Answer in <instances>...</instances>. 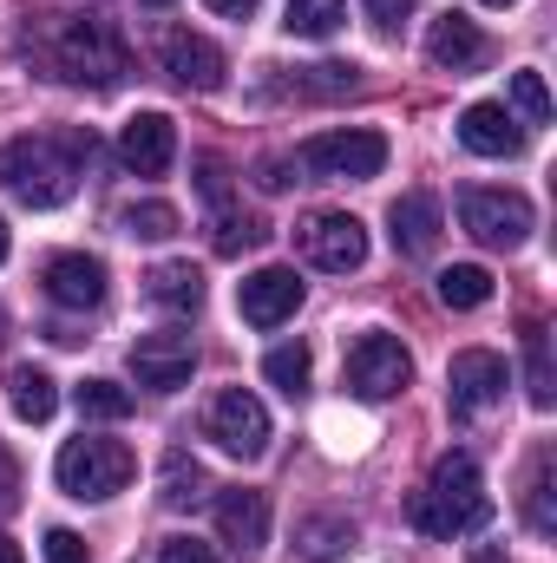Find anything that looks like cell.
<instances>
[{
  "label": "cell",
  "instance_id": "cell-18",
  "mask_svg": "<svg viewBox=\"0 0 557 563\" xmlns=\"http://www.w3.org/2000/svg\"><path fill=\"white\" fill-rule=\"evenodd\" d=\"M439 197H426V190H407V197H394L387 203V236H394V250L401 256H433L439 250Z\"/></svg>",
  "mask_w": 557,
  "mask_h": 563
},
{
  "label": "cell",
  "instance_id": "cell-31",
  "mask_svg": "<svg viewBox=\"0 0 557 563\" xmlns=\"http://www.w3.org/2000/svg\"><path fill=\"white\" fill-rule=\"evenodd\" d=\"M139 400H132V387H119V380H86L79 387V413L86 420H125Z\"/></svg>",
  "mask_w": 557,
  "mask_h": 563
},
{
  "label": "cell",
  "instance_id": "cell-19",
  "mask_svg": "<svg viewBox=\"0 0 557 563\" xmlns=\"http://www.w3.org/2000/svg\"><path fill=\"white\" fill-rule=\"evenodd\" d=\"M485 33L466 20V13H439L433 26H426V59L439 66V73H472V66H485Z\"/></svg>",
  "mask_w": 557,
  "mask_h": 563
},
{
  "label": "cell",
  "instance_id": "cell-4",
  "mask_svg": "<svg viewBox=\"0 0 557 563\" xmlns=\"http://www.w3.org/2000/svg\"><path fill=\"white\" fill-rule=\"evenodd\" d=\"M53 478H59L66 498H79V505H106V498H119V492L139 478V452L119 445V439H86V432H79V439L59 445Z\"/></svg>",
  "mask_w": 557,
  "mask_h": 563
},
{
  "label": "cell",
  "instance_id": "cell-22",
  "mask_svg": "<svg viewBox=\"0 0 557 563\" xmlns=\"http://www.w3.org/2000/svg\"><path fill=\"white\" fill-rule=\"evenodd\" d=\"M210 492V478H204V465L177 445V452H164V472H157V498L171 505V511H184V505H197Z\"/></svg>",
  "mask_w": 557,
  "mask_h": 563
},
{
  "label": "cell",
  "instance_id": "cell-40",
  "mask_svg": "<svg viewBox=\"0 0 557 563\" xmlns=\"http://www.w3.org/2000/svg\"><path fill=\"white\" fill-rule=\"evenodd\" d=\"M0 263H7V223H0Z\"/></svg>",
  "mask_w": 557,
  "mask_h": 563
},
{
  "label": "cell",
  "instance_id": "cell-14",
  "mask_svg": "<svg viewBox=\"0 0 557 563\" xmlns=\"http://www.w3.org/2000/svg\"><path fill=\"white\" fill-rule=\"evenodd\" d=\"M217 538H223L237 558L263 551V544H270V498H263V492H250V485L217 492Z\"/></svg>",
  "mask_w": 557,
  "mask_h": 563
},
{
  "label": "cell",
  "instance_id": "cell-11",
  "mask_svg": "<svg viewBox=\"0 0 557 563\" xmlns=\"http://www.w3.org/2000/svg\"><path fill=\"white\" fill-rule=\"evenodd\" d=\"M446 400H452L459 420L499 407V400H505V361H499L492 347H466V354H452V367H446Z\"/></svg>",
  "mask_w": 557,
  "mask_h": 563
},
{
  "label": "cell",
  "instance_id": "cell-2",
  "mask_svg": "<svg viewBox=\"0 0 557 563\" xmlns=\"http://www.w3.org/2000/svg\"><path fill=\"white\" fill-rule=\"evenodd\" d=\"M407 511H414V525L426 538H466V531H479V525L492 518L479 459H472V452H439Z\"/></svg>",
  "mask_w": 557,
  "mask_h": 563
},
{
  "label": "cell",
  "instance_id": "cell-39",
  "mask_svg": "<svg viewBox=\"0 0 557 563\" xmlns=\"http://www.w3.org/2000/svg\"><path fill=\"white\" fill-rule=\"evenodd\" d=\"M0 563H26V558H20V544H13L7 531H0Z\"/></svg>",
  "mask_w": 557,
  "mask_h": 563
},
{
  "label": "cell",
  "instance_id": "cell-6",
  "mask_svg": "<svg viewBox=\"0 0 557 563\" xmlns=\"http://www.w3.org/2000/svg\"><path fill=\"white\" fill-rule=\"evenodd\" d=\"M459 223H466V236H479L485 250H518V243L532 236L538 210H532V197H518V190L472 184V190H459Z\"/></svg>",
  "mask_w": 557,
  "mask_h": 563
},
{
  "label": "cell",
  "instance_id": "cell-36",
  "mask_svg": "<svg viewBox=\"0 0 557 563\" xmlns=\"http://www.w3.org/2000/svg\"><path fill=\"white\" fill-rule=\"evenodd\" d=\"M361 7H368V20H374V26H387V33L414 13V0H361Z\"/></svg>",
  "mask_w": 557,
  "mask_h": 563
},
{
  "label": "cell",
  "instance_id": "cell-29",
  "mask_svg": "<svg viewBox=\"0 0 557 563\" xmlns=\"http://www.w3.org/2000/svg\"><path fill=\"white\" fill-rule=\"evenodd\" d=\"M525 525H532L538 538H551V531H557V511H551V452H538V459H532V478H525Z\"/></svg>",
  "mask_w": 557,
  "mask_h": 563
},
{
  "label": "cell",
  "instance_id": "cell-25",
  "mask_svg": "<svg viewBox=\"0 0 557 563\" xmlns=\"http://www.w3.org/2000/svg\"><path fill=\"white\" fill-rule=\"evenodd\" d=\"M341 20H348L341 0H288V7H282V26H288L295 40H328Z\"/></svg>",
  "mask_w": 557,
  "mask_h": 563
},
{
  "label": "cell",
  "instance_id": "cell-38",
  "mask_svg": "<svg viewBox=\"0 0 557 563\" xmlns=\"http://www.w3.org/2000/svg\"><path fill=\"white\" fill-rule=\"evenodd\" d=\"M204 7H210V13H223V20H250L263 0H204Z\"/></svg>",
  "mask_w": 557,
  "mask_h": 563
},
{
  "label": "cell",
  "instance_id": "cell-28",
  "mask_svg": "<svg viewBox=\"0 0 557 563\" xmlns=\"http://www.w3.org/2000/svg\"><path fill=\"white\" fill-rule=\"evenodd\" d=\"M525 380H532V407H551L557 400V380H551V334L532 321L525 328Z\"/></svg>",
  "mask_w": 557,
  "mask_h": 563
},
{
  "label": "cell",
  "instance_id": "cell-5",
  "mask_svg": "<svg viewBox=\"0 0 557 563\" xmlns=\"http://www.w3.org/2000/svg\"><path fill=\"white\" fill-rule=\"evenodd\" d=\"M295 164H302L308 177H321V184H368V177H381V170H387V139H381V132H368V125L315 132V139H302Z\"/></svg>",
  "mask_w": 557,
  "mask_h": 563
},
{
  "label": "cell",
  "instance_id": "cell-10",
  "mask_svg": "<svg viewBox=\"0 0 557 563\" xmlns=\"http://www.w3.org/2000/svg\"><path fill=\"white\" fill-rule=\"evenodd\" d=\"M157 59H164V73H171L177 86H190V92H223V79H230V59H223L204 33H190V26H164Z\"/></svg>",
  "mask_w": 557,
  "mask_h": 563
},
{
  "label": "cell",
  "instance_id": "cell-15",
  "mask_svg": "<svg viewBox=\"0 0 557 563\" xmlns=\"http://www.w3.org/2000/svg\"><path fill=\"white\" fill-rule=\"evenodd\" d=\"M119 157L132 177H164L171 157H177V125L164 112H132L125 132H119Z\"/></svg>",
  "mask_w": 557,
  "mask_h": 563
},
{
  "label": "cell",
  "instance_id": "cell-33",
  "mask_svg": "<svg viewBox=\"0 0 557 563\" xmlns=\"http://www.w3.org/2000/svg\"><path fill=\"white\" fill-rule=\"evenodd\" d=\"M512 99L532 125H551V92H545V73H512Z\"/></svg>",
  "mask_w": 557,
  "mask_h": 563
},
{
  "label": "cell",
  "instance_id": "cell-27",
  "mask_svg": "<svg viewBox=\"0 0 557 563\" xmlns=\"http://www.w3.org/2000/svg\"><path fill=\"white\" fill-rule=\"evenodd\" d=\"M119 230L139 236V243H164V236H177V210L157 203V197H144V203H125L119 210Z\"/></svg>",
  "mask_w": 557,
  "mask_h": 563
},
{
  "label": "cell",
  "instance_id": "cell-41",
  "mask_svg": "<svg viewBox=\"0 0 557 563\" xmlns=\"http://www.w3.org/2000/svg\"><path fill=\"white\" fill-rule=\"evenodd\" d=\"M485 7H512V0H485Z\"/></svg>",
  "mask_w": 557,
  "mask_h": 563
},
{
  "label": "cell",
  "instance_id": "cell-1",
  "mask_svg": "<svg viewBox=\"0 0 557 563\" xmlns=\"http://www.w3.org/2000/svg\"><path fill=\"white\" fill-rule=\"evenodd\" d=\"M92 157L86 132H26L0 144V190L26 210H53L79 190V164Z\"/></svg>",
  "mask_w": 557,
  "mask_h": 563
},
{
  "label": "cell",
  "instance_id": "cell-20",
  "mask_svg": "<svg viewBox=\"0 0 557 563\" xmlns=\"http://www.w3.org/2000/svg\"><path fill=\"white\" fill-rule=\"evenodd\" d=\"M144 295H151V308H164V314H197V308H204V269H190V263H157V269L144 276Z\"/></svg>",
  "mask_w": 557,
  "mask_h": 563
},
{
  "label": "cell",
  "instance_id": "cell-3",
  "mask_svg": "<svg viewBox=\"0 0 557 563\" xmlns=\"http://www.w3.org/2000/svg\"><path fill=\"white\" fill-rule=\"evenodd\" d=\"M53 73L73 79V86L112 92V86L132 73V46H125V33H119L112 20L73 13V20H59V33H53Z\"/></svg>",
  "mask_w": 557,
  "mask_h": 563
},
{
  "label": "cell",
  "instance_id": "cell-30",
  "mask_svg": "<svg viewBox=\"0 0 557 563\" xmlns=\"http://www.w3.org/2000/svg\"><path fill=\"white\" fill-rule=\"evenodd\" d=\"M348 544H354V525L348 518H308L302 525V558L308 563H335Z\"/></svg>",
  "mask_w": 557,
  "mask_h": 563
},
{
  "label": "cell",
  "instance_id": "cell-16",
  "mask_svg": "<svg viewBox=\"0 0 557 563\" xmlns=\"http://www.w3.org/2000/svg\"><path fill=\"white\" fill-rule=\"evenodd\" d=\"M46 295H53L59 308H73V314L99 308V301H106V263H99V256H79V250L53 256V263H46Z\"/></svg>",
  "mask_w": 557,
  "mask_h": 563
},
{
  "label": "cell",
  "instance_id": "cell-37",
  "mask_svg": "<svg viewBox=\"0 0 557 563\" xmlns=\"http://www.w3.org/2000/svg\"><path fill=\"white\" fill-rule=\"evenodd\" d=\"M13 498H20V459H13V452L0 445V511H7Z\"/></svg>",
  "mask_w": 557,
  "mask_h": 563
},
{
  "label": "cell",
  "instance_id": "cell-42",
  "mask_svg": "<svg viewBox=\"0 0 557 563\" xmlns=\"http://www.w3.org/2000/svg\"><path fill=\"white\" fill-rule=\"evenodd\" d=\"M144 7H171V0H144Z\"/></svg>",
  "mask_w": 557,
  "mask_h": 563
},
{
  "label": "cell",
  "instance_id": "cell-13",
  "mask_svg": "<svg viewBox=\"0 0 557 563\" xmlns=\"http://www.w3.org/2000/svg\"><path fill=\"white\" fill-rule=\"evenodd\" d=\"M237 308H243L250 328H282V321L302 308V276L282 269V263H270V269H256V276L237 288Z\"/></svg>",
  "mask_w": 557,
  "mask_h": 563
},
{
  "label": "cell",
  "instance_id": "cell-17",
  "mask_svg": "<svg viewBox=\"0 0 557 563\" xmlns=\"http://www.w3.org/2000/svg\"><path fill=\"white\" fill-rule=\"evenodd\" d=\"M459 144H466L472 157H518V151H525V132H518V119H512L505 106L479 99V106L459 112Z\"/></svg>",
  "mask_w": 557,
  "mask_h": 563
},
{
  "label": "cell",
  "instance_id": "cell-8",
  "mask_svg": "<svg viewBox=\"0 0 557 563\" xmlns=\"http://www.w3.org/2000/svg\"><path fill=\"white\" fill-rule=\"evenodd\" d=\"M407 380H414V354L394 334H381V328L354 334V347H348V394L394 400V394H407Z\"/></svg>",
  "mask_w": 557,
  "mask_h": 563
},
{
  "label": "cell",
  "instance_id": "cell-34",
  "mask_svg": "<svg viewBox=\"0 0 557 563\" xmlns=\"http://www.w3.org/2000/svg\"><path fill=\"white\" fill-rule=\"evenodd\" d=\"M46 563H92L79 531H46Z\"/></svg>",
  "mask_w": 557,
  "mask_h": 563
},
{
  "label": "cell",
  "instance_id": "cell-7",
  "mask_svg": "<svg viewBox=\"0 0 557 563\" xmlns=\"http://www.w3.org/2000/svg\"><path fill=\"white\" fill-rule=\"evenodd\" d=\"M295 250H302L315 269L348 276V269L368 263V230H361V217H348V210H308V217L295 223Z\"/></svg>",
  "mask_w": 557,
  "mask_h": 563
},
{
  "label": "cell",
  "instance_id": "cell-21",
  "mask_svg": "<svg viewBox=\"0 0 557 563\" xmlns=\"http://www.w3.org/2000/svg\"><path fill=\"white\" fill-rule=\"evenodd\" d=\"M7 407H13L26 426H46L53 420V407H59L53 374H40V367H13V374H7Z\"/></svg>",
  "mask_w": 557,
  "mask_h": 563
},
{
  "label": "cell",
  "instance_id": "cell-32",
  "mask_svg": "<svg viewBox=\"0 0 557 563\" xmlns=\"http://www.w3.org/2000/svg\"><path fill=\"white\" fill-rule=\"evenodd\" d=\"M361 79H354V66H341V59H321V66H302V92L308 99H348Z\"/></svg>",
  "mask_w": 557,
  "mask_h": 563
},
{
  "label": "cell",
  "instance_id": "cell-9",
  "mask_svg": "<svg viewBox=\"0 0 557 563\" xmlns=\"http://www.w3.org/2000/svg\"><path fill=\"white\" fill-rule=\"evenodd\" d=\"M204 439H217L230 459H263L270 452V407L250 387H223L204 407Z\"/></svg>",
  "mask_w": 557,
  "mask_h": 563
},
{
  "label": "cell",
  "instance_id": "cell-35",
  "mask_svg": "<svg viewBox=\"0 0 557 563\" xmlns=\"http://www.w3.org/2000/svg\"><path fill=\"white\" fill-rule=\"evenodd\" d=\"M157 563H217V551L197 544V538H171V544L157 551Z\"/></svg>",
  "mask_w": 557,
  "mask_h": 563
},
{
  "label": "cell",
  "instance_id": "cell-26",
  "mask_svg": "<svg viewBox=\"0 0 557 563\" xmlns=\"http://www.w3.org/2000/svg\"><path fill=\"white\" fill-rule=\"evenodd\" d=\"M439 301L446 308H485L492 301V276L479 263H452V269H439Z\"/></svg>",
  "mask_w": 557,
  "mask_h": 563
},
{
  "label": "cell",
  "instance_id": "cell-23",
  "mask_svg": "<svg viewBox=\"0 0 557 563\" xmlns=\"http://www.w3.org/2000/svg\"><path fill=\"white\" fill-rule=\"evenodd\" d=\"M270 230L256 223V217H243L237 203H210V250L217 256H243V250H256Z\"/></svg>",
  "mask_w": 557,
  "mask_h": 563
},
{
  "label": "cell",
  "instance_id": "cell-12",
  "mask_svg": "<svg viewBox=\"0 0 557 563\" xmlns=\"http://www.w3.org/2000/svg\"><path fill=\"white\" fill-rule=\"evenodd\" d=\"M190 367H197V341L177 334V328L132 341V374H139V387H151V394H177L190 380Z\"/></svg>",
  "mask_w": 557,
  "mask_h": 563
},
{
  "label": "cell",
  "instance_id": "cell-24",
  "mask_svg": "<svg viewBox=\"0 0 557 563\" xmlns=\"http://www.w3.org/2000/svg\"><path fill=\"white\" fill-rule=\"evenodd\" d=\"M308 374H315V361H308L302 341H288V347H270V354H263V380H270L276 394H288V400L308 394Z\"/></svg>",
  "mask_w": 557,
  "mask_h": 563
}]
</instances>
